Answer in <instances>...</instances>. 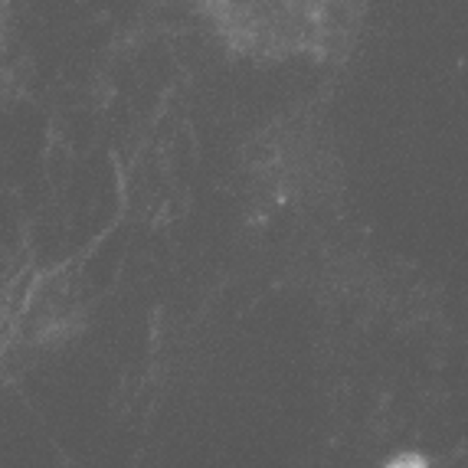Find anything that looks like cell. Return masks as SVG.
<instances>
[{"label":"cell","mask_w":468,"mask_h":468,"mask_svg":"<svg viewBox=\"0 0 468 468\" xmlns=\"http://www.w3.org/2000/svg\"><path fill=\"white\" fill-rule=\"evenodd\" d=\"M373 0H206L233 50L262 59H324L361 33Z\"/></svg>","instance_id":"cell-1"}]
</instances>
